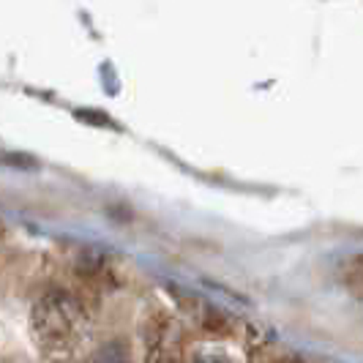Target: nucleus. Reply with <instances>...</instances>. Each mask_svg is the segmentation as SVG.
<instances>
[{
    "mask_svg": "<svg viewBox=\"0 0 363 363\" xmlns=\"http://www.w3.org/2000/svg\"><path fill=\"white\" fill-rule=\"evenodd\" d=\"M347 284H350V287H358V292L363 295V257H358L355 268L347 273Z\"/></svg>",
    "mask_w": 363,
    "mask_h": 363,
    "instance_id": "nucleus-1",
    "label": "nucleus"
}]
</instances>
